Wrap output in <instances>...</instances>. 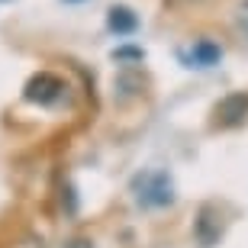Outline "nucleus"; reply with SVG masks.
I'll use <instances>...</instances> for the list:
<instances>
[{"label":"nucleus","mask_w":248,"mask_h":248,"mask_svg":"<svg viewBox=\"0 0 248 248\" xmlns=\"http://www.w3.org/2000/svg\"><path fill=\"white\" fill-rule=\"evenodd\" d=\"M136 200L142 206H168L174 200V184L165 171H145L136 177Z\"/></svg>","instance_id":"nucleus-1"},{"label":"nucleus","mask_w":248,"mask_h":248,"mask_svg":"<svg viewBox=\"0 0 248 248\" xmlns=\"http://www.w3.org/2000/svg\"><path fill=\"white\" fill-rule=\"evenodd\" d=\"M62 91H64V81L48 71H39L26 81V100L32 103H55L62 97Z\"/></svg>","instance_id":"nucleus-2"},{"label":"nucleus","mask_w":248,"mask_h":248,"mask_svg":"<svg viewBox=\"0 0 248 248\" xmlns=\"http://www.w3.org/2000/svg\"><path fill=\"white\" fill-rule=\"evenodd\" d=\"M248 120V91H235L229 97H222L219 107H216V123L226 129L242 126Z\"/></svg>","instance_id":"nucleus-3"},{"label":"nucleus","mask_w":248,"mask_h":248,"mask_svg":"<svg viewBox=\"0 0 248 248\" xmlns=\"http://www.w3.org/2000/svg\"><path fill=\"white\" fill-rule=\"evenodd\" d=\"M219 235H222V222H219V216H216V210H213V206H203L200 219H197V242H200L203 248H210V245L219 242Z\"/></svg>","instance_id":"nucleus-4"},{"label":"nucleus","mask_w":248,"mask_h":248,"mask_svg":"<svg viewBox=\"0 0 248 248\" xmlns=\"http://www.w3.org/2000/svg\"><path fill=\"white\" fill-rule=\"evenodd\" d=\"M219 58H222V48L216 42H197L190 52V62L197 68H213V64H219Z\"/></svg>","instance_id":"nucleus-5"},{"label":"nucleus","mask_w":248,"mask_h":248,"mask_svg":"<svg viewBox=\"0 0 248 248\" xmlns=\"http://www.w3.org/2000/svg\"><path fill=\"white\" fill-rule=\"evenodd\" d=\"M136 26H139V19H136L132 10H126V7H113L110 10V29L113 32L129 36V32H136Z\"/></svg>","instance_id":"nucleus-6"}]
</instances>
